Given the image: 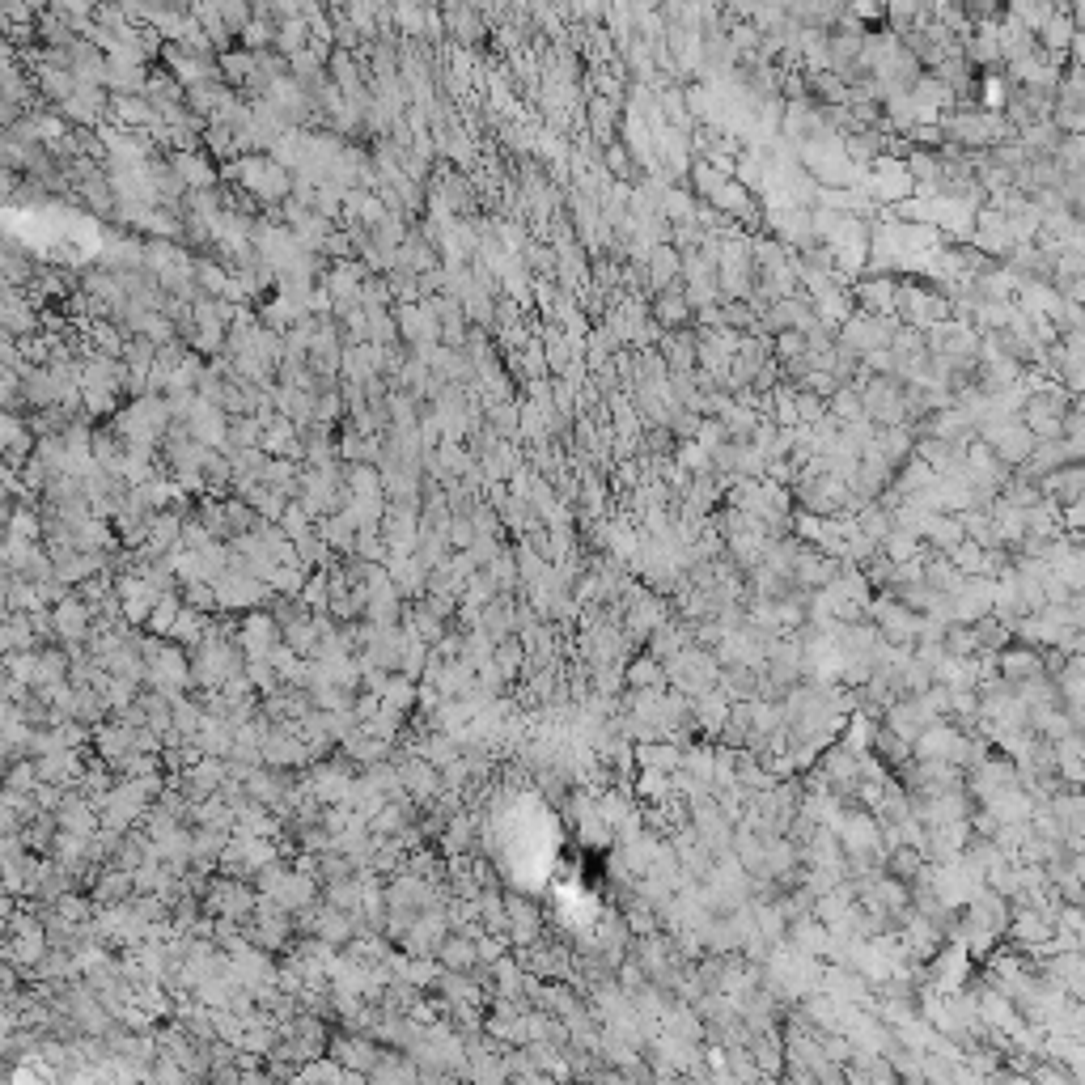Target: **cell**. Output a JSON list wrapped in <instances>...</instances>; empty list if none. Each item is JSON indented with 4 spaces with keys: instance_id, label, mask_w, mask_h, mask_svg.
<instances>
[{
    "instance_id": "1",
    "label": "cell",
    "mask_w": 1085,
    "mask_h": 1085,
    "mask_svg": "<svg viewBox=\"0 0 1085 1085\" xmlns=\"http://www.w3.org/2000/svg\"><path fill=\"white\" fill-rule=\"evenodd\" d=\"M111 90L106 85H81V90L68 98L64 106H56V111L68 119V123H77V128H98V123L111 115Z\"/></svg>"
},
{
    "instance_id": "2",
    "label": "cell",
    "mask_w": 1085,
    "mask_h": 1085,
    "mask_svg": "<svg viewBox=\"0 0 1085 1085\" xmlns=\"http://www.w3.org/2000/svg\"><path fill=\"white\" fill-rule=\"evenodd\" d=\"M34 90H39V98L64 106L68 98L81 90V81H77L73 68H60V64H34Z\"/></svg>"
},
{
    "instance_id": "3",
    "label": "cell",
    "mask_w": 1085,
    "mask_h": 1085,
    "mask_svg": "<svg viewBox=\"0 0 1085 1085\" xmlns=\"http://www.w3.org/2000/svg\"><path fill=\"white\" fill-rule=\"evenodd\" d=\"M68 64H73V73H77L81 85H106V68H111V60H106V51L94 39H77L73 47H68Z\"/></svg>"
},
{
    "instance_id": "4",
    "label": "cell",
    "mask_w": 1085,
    "mask_h": 1085,
    "mask_svg": "<svg viewBox=\"0 0 1085 1085\" xmlns=\"http://www.w3.org/2000/svg\"><path fill=\"white\" fill-rule=\"evenodd\" d=\"M170 162H174L179 179L191 191L195 187H217V166H212V153L208 149H179V153H170Z\"/></svg>"
},
{
    "instance_id": "5",
    "label": "cell",
    "mask_w": 1085,
    "mask_h": 1085,
    "mask_svg": "<svg viewBox=\"0 0 1085 1085\" xmlns=\"http://www.w3.org/2000/svg\"><path fill=\"white\" fill-rule=\"evenodd\" d=\"M446 30L454 34L462 47H475V43H484V34H488V17L479 13L475 5H467V0H462V5L446 9Z\"/></svg>"
},
{
    "instance_id": "6",
    "label": "cell",
    "mask_w": 1085,
    "mask_h": 1085,
    "mask_svg": "<svg viewBox=\"0 0 1085 1085\" xmlns=\"http://www.w3.org/2000/svg\"><path fill=\"white\" fill-rule=\"evenodd\" d=\"M1043 653L1035 649H1005L1001 653V674L1009 683H1043Z\"/></svg>"
},
{
    "instance_id": "7",
    "label": "cell",
    "mask_w": 1085,
    "mask_h": 1085,
    "mask_svg": "<svg viewBox=\"0 0 1085 1085\" xmlns=\"http://www.w3.org/2000/svg\"><path fill=\"white\" fill-rule=\"evenodd\" d=\"M314 39V26H310V17H280L276 22V51L280 56H297V51H306Z\"/></svg>"
},
{
    "instance_id": "8",
    "label": "cell",
    "mask_w": 1085,
    "mask_h": 1085,
    "mask_svg": "<svg viewBox=\"0 0 1085 1085\" xmlns=\"http://www.w3.org/2000/svg\"><path fill=\"white\" fill-rule=\"evenodd\" d=\"M649 276H653V284L657 289H670L674 284V276L683 272V255H679V246H670V242H662V246H653L649 251Z\"/></svg>"
},
{
    "instance_id": "9",
    "label": "cell",
    "mask_w": 1085,
    "mask_h": 1085,
    "mask_svg": "<svg viewBox=\"0 0 1085 1085\" xmlns=\"http://www.w3.org/2000/svg\"><path fill=\"white\" fill-rule=\"evenodd\" d=\"M857 301L865 306V314H895L899 284L895 280H865L857 289Z\"/></svg>"
},
{
    "instance_id": "10",
    "label": "cell",
    "mask_w": 1085,
    "mask_h": 1085,
    "mask_svg": "<svg viewBox=\"0 0 1085 1085\" xmlns=\"http://www.w3.org/2000/svg\"><path fill=\"white\" fill-rule=\"evenodd\" d=\"M687 293H679V284H670V293L657 297V306H653V323L662 327V331H674L679 323H687Z\"/></svg>"
},
{
    "instance_id": "11",
    "label": "cell",
    "mask_w": 1085,
    "mask_h": 1085,
    "mask_svg": "<svg viewBox=\"0 0 1085 1085\" xmlns=\"http://www.w3.org/2000/svg\"><path fill=\"white\" fill-rule=\"evenodd\" d=\"M331 1056L344 1060V1064H352V1069H373V1064H378V1047L365 1043V1039H357V1035H344V1039L331 1043Z\"/></svg>"
},
{
    "instance_id": "12",
    "label": "cell",
    "mask_w": 1085,
    "mask_h": 1085,
    "mask_svg": "<svg viewBox=\"0 0 1085 1085\" xmlns=\"http://www.w3.org/2000/svg\"><path fill=\"white\" fill-rule=\"evenodd\" d=\"M437 954H441V967H450V971H475V963H479V950L471 946L467 937H450V941H441L437 946Z\"/></svg>"
},
{
    "instance_id": "13",
    "label": "cell",
    "mask_w": 1085,
    "mask_h": 1085,
    "mask_svg": "<svg viewBox=\"0 0 1085 1085\" xmlns=\"http://www.w3.org/2000/svg\"><path fill=\"white\" fill-rule=\"evenodd\" d=\"M90 615H94V611H85V602H60V611H56V632L68 640V645H77V640L85 636V624H90Z\"/></svg>"
},
{
    "instance_id": "14",
    "label": "cell",
    "mask_w": 1085,
    "mask_h": 1085,
    "mask_svg": "<svg viewBox=\"0 0 1085 1085\" xmlns=\"http://www.w3.org/2000/svg\"><path fill=\"white\" fill-rule=\"evenodd\" d=\"M708 200H713L721 212H729V217H751V208H755L751 204V191H746L742 183H729V179L713 195H708Z\"/></svg>"
},
{
    "instance_id": "15",
    "label": "cell",
    "mask_w": 1085,
    "mask_h": 1085,
    "mask_svg": "<svg viewBox=\"0 0 1085 1085\" xmlns=\"http://www.w3.org/2000/svg\"><path fill=\"white\" fill-rule=\"evenodd\" d=\"M590 132L602 140V145H611V128H615V111H619V102L607 98V94H594L590 102Z\"/></svg>"
},
{
    "instance_id": "16",
    "label": "cell",
    "mask_w": 1085,
    "mask_h": 1085,
    "mask_svg": "<svg viewBox=\"0 0 1085 1085\" xmlns=\"http://www.w3.org/2000/svg\"><path fill=\"white\" fill-rule=\"evenodd\" d=\"M488 429H492L496 437H513V433L522 429V407H513L509 399L492 403V407H488Z\"/></svg>"
},
{
    "instance_id": "17",
    "label": "cell",
    "mask_w": 1085,
    "mask_h": 1085,
    "mask_svg": "<svg viewBox=\"0 0 1085 1085\" xmlns=\"http://www.w3.org/2000/svg\"><path fill=\"white\" fill-rule=\"evenodd\" d=\"M831 412H835V420H840V424H857L865 416V399L857 395V390H844L840 386L831 395Z\"/></svg>"
},
{
    "instance_id": "18",
    "label": "cell",
    "mask_w": 1085,
    "mask_h": 1085,
    "mask_svg": "<svg viewBox=\"0 0 1085 1085\" xmlns=\"http://www.w3.org/2000/svg\"><path fill=\"white\" fill-rule=\"evenodd\" d=\"M217 9H221V17H225V26L238 34L242 39V30L255 22V9H251V0H217Z\"/></svg>"
},
{
    "instance_id": "19",
    "label": "cell",
    "mask_w": 1085,
    "mask_h": 1085,
    "mask_svg": "<svg viewBox=\"0 0 1085 1085\" xmlns=\"http://www.w3.org/2000/svg\"><path fill=\"white\" fill-rule=\"evenodd\" d=\"M929 535H933L937 547H958V543H963V522L933 518V522H929Z\"/></svg>"
},
{
    "instance_id": "20",
    "label": "cell",
    "mask_w": 1085,
    "mask_h": 1085,
    "mask_svg": "<svg viewBox=\"0 0 1085 1085\" xmlns=\"http://www.w3.org/2000/svg\"><path fill=\"white\" fill-rule=\"evenodd\" d=\"M963 5V13L971 17V22H996L1005 9V0H958Z\"/></svg>"
},
{
    "instance_id": "21",
    "label": "cell",
    "mask_w": 1085,
    "mask_h": 1085,
    "mask_svg": "<svg viewBox=\"0 0 1085 1085\" xmlns=\"http://www.w3.org/2000/svg\"><path fill=\"white\" fill-rule=\"evenodd\" d=\"M657 683H662V666H657L653 657L632 666V687H657Z\"/></svg>"
},
{
    "instance_id": "22",
    "label": "cell",
    "mask_w": 1085,
    "mask_h": 1085,
    "mask_svg": "<svg viewBox=\"0 0 1085 1085\" xmlns=\"http://www.w3.org/2000/svg\"><path fill=\"white\" fill-rule=\"evenodd\" d=\"M268 746H293L289 738H280V734H268ZM268 759H276V763H297V759H306L301 751H268Z\"/></svg>"
},
{
    "instance_id": "23",
    "label": "cell",
    "mask_w": 1085,
    "mask_h": 1085,
    "mask_svg": "<svg viewBox=\"0 0 1085 1085\" xmlns=\"http://www.w3.org/2000/svg\"><path fill=\"white\" fill-rule=\"evenodd\" d=\"M861 526L869 530V535H886V526H891V522H886V513H882V509H869L865 518H861Z\"/></svg>"
},
{
    "instance_id": "24",
    "label": "cell",
    "mask_w": 1085,
    "mask_h": 1085,
    "mask_svg": "<svg viewBox=\"0 0 1085 1085\" xmlns=\"http://www.w3.org/2000/svg\"><path fill=\"white\" fill-rule=\"evenodd\" d=\"M30 5H34V9H39V13H43V9H51V0H30Z\"/></svg>"
}]
</instances>
